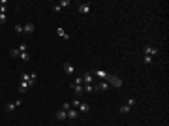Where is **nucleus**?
Instances as JSON below:
<instances>
[{
	"instance_id": "1",
	"label": "nucleus",
	"mask_w": 169,
	"mask_h": 126,
	"mask_svg": "<svg viewBox=\"0 0 169 126\" xmlns=\"http://www.w3.org/2000/svg\"><path fill=\"white\" fill-rule=\"evenodd\" d=\"M92 73L94 77H100V79H102V81H107V77L111 75V73H107V72H103V70H94V72H90Z\"/></svg>"
},
{
	"instance_id": "2",
	"label": "nucleus",
	"mask_w": 169,
	"mask_h": 126,
	"mask_svg": "<svg viewBox=\"0 0 169 126\" xmlns=\"http://www.w3.org/2000/svg\"><path fill=\"white\" fill-rule=\"evenodd\" d=\"M143 53L147 55V57H154V55L158 53V47H154V45H145V49H143Z\"/></svg>"
},
{
	"instance_id": "3",
	"label": "nucleus",
	"mask_w": 169,
	"mask_h": 126,
	"mask_svg": "<svg viewBox=\"0 0 169 126\" xmlns=\"http://www.w3.org/2000/svg\"><path fill=\"white\" fill-rule=\"evenodd\" d=\"M107 81H109V85H113V87H122V79L116 77V75H109Z\"/></svg>"
},
{
	"instance_id": "4",
	"label": "nucleus",
	"mask_w": 169,
	"mask_h": 126,
	"mask_svg": "<svg viewBox=\"0 0 169 126\" xmlns=\"http://www.w3.org/2000/svg\"><path fill=\"white\" fill-rule=\"evenodd\" d=\"M81 77H83V85H92V81H94V75H92L90 72H84Z\"/></svg>"
},
{
	"instance_id": "5",
	"label": "nucleus",
	"mask_w": 169,
	"mask_h": 126,
	"mask_svg": "<svg viewBox=\"0 0 169 126\" xmlns=\"http://www.w3.org/2000/svg\"><path fill=\"white\" fill-rule=\"evenodd\" d=\"M77 9H79V13L86 15V13H90V4H86V2H81V4L77 6Z\"/></svg>"
},
{
	"instance_id": "6",
	"label": "nucleus",
	"mask_w": 169,
	"mask_h": 126,
	"mask_svg": "<svg viewBox=\"0 0 169 126\" xmlns=\"http://www.w3.org/2000/svg\"><path fill=\"white\" fill-rule=\"evenodd\" d=\"M21 104H23L21 100H15V102H9V104L6 105V111H8V113H9V111H13V109H15V107H19Z\"/></svg>"
},
{
	"instance_id": "7",
	"label": "nucleus",
	"mask_w": 169,
	"mask_h": 126,
	"mask_svg": "<svg viewBox=\"0 0 169 126\" xmlns=\"http://www.w3.org/2000/svg\"><path fill=\"white\" fill-rule=\"evenodd\" d=\"M62 68H64V72H66L68 75H73V73H75V68L71 66L70 62H64V64H62Z\"/></svg>"
},
{
	"instance_id": "8",
	"label": "nucleus",
	"mask_w": 169,
	"mask_h": 126,
	"mask_svg": "<svg viewBox=\"0 0 169 126\" xmlns=\"http://www.w3.org/2000/svg\"><path fill=\"white\" fill-rule=\"evenodd\" d=\"M66 113H68V119H70V121H75V119L79 117V111H77V109H73V107L68 109Z\"/></svg>"
},
{
	"instance_id": "9",
	"label": "nucleus",
	"mask_w": 169,
	"mask_h": 126,
	"mask_svg": "<svg viewBox=\"0 0 169 126\" xmlns=\"http://www.w3.org/2000/svg\"><path fill=\"white\" fill-rule=\"evenodd\" d=\"M71 90H73V92H75V94L77 96H81V94H83V92H84V89H83V85H73V83H71Z\"/></svg>"
},
{
	"instance_id": "10",
	"label": "nucleus",
	"mask_w": 169,
	"mask_h": 126,
	"mask_svg": "<svg viewBox=\"0 0 169 126\" xmlns=\"http://www.w3.org/2000/svg\"><path fill=\"white\" fill-rule=\"evenodd\" d=\"M55 117H57V121H66V119H68V113L64 111V109H60V111L55 113Z\"/></svg>"
},
{
	"instance_id": "11",
	"label": "nucleus",
	"mask_w": 169,
	"mask_h": 126,
	"mask_svg": "<svg viewBox=\"0 0 169 126\" xmlns=\"http://www.w3.org/2000/svg\"><path fill=\"white\" fill-rule=\"evenodd\" d=\"M23 30H25V34H32V32L36 30V27L32 25V23H27V25L23 27Z\"/></svg>"
},
{
	"instance_id": "12",
	"label": "nucleus",
	"mask_w": 169,
	"mask_h": 126,
	"mask_svg": "<svg viewBox=\"0 0 169 126\" xmlns=\"http://www.w3.org/2000/svg\"><path fill=\"white\" fill-rule=\"evenodd\" d=\"M107 89H109V83H107V81H98L96 90H107Z\"/></svg>"
},
{
	"instance_id": "13",
	"label": "nucleus",
	"mask_w": 169,
	"mask_h": 126,
	"mask_svg": "<svg viewBox=\"0 0 169 126\" xmlns=\"http://www.w3.org/2000/svg\"><path fill=\"white\" fill-rule=\"evenodd\" d=\"M57 34H58L60 38H62V40H70V36L66 34V30H64V28H60V27L57 28Z\"/></svg>"
},
{
	"instance_id": "14",
	"label": "nucleus",
	"mask_w": 169,
	"mask_h": 126,
	"mask_svg": "<svg viewBox=\"0 0 169 126\" xmlns=\"http://www.w3.org/2000/svg\"><path fill=\"white\" fill-rule=\"evenodd\" d=\"M27 90H28V83H25V81H19V92H21V94H25Z\"/></svg>"
},
{
	"instance_id": "15",
	"label": "nucleus",
	"mask_w": 169,
	"mask_h": 126,
	"mask_svg": "<svg viewBox=\"0 0 169 126\" xmlns=\"http://www.w3.org/2000/svg\"><path fill=\"white\" fill-rule=\"evenodd\" d=\"M88 104H86V102H81V105H79V109H77V111L79 113H88Z\"/></svg>"
},
{
	"instance_id": "16",
	"label": "nucleus",
	"mask_w": 169,
	"mask_h": 126,
	"mask_svg": "<svg viewBox=\"0 0 169 126\" xmlns=\"http://www.w3.org/2000/svg\"><path fill=\"white\" fill-rule=\"evenodd\" d=\"M19 79H21V81H25V83H30V73H27V72H21Z\"/></svg>"
},
{
	"instance_id": "17",
	"label": "nucleus",
	"mask_w": 169,
	"mask_h": 126,
	"mask_svg": "<svg viewBox=\"0 0 169 126\" xmlns=\"http://www.w3.org/2000/svg\"><path fill=\"white\" fill-rule=\"evenodd\" d=\"M118 111H120V113H122V115H128V113H130V111H132V105H128V104H126V105H122V107H120V109H118Z\"/></svg>"
},
{
	"instance_id": "18",
	"label": "nucleus",
	"mask_w": 169,
	"mask_h": 126,
	"mask_svg": "<svg viewBox=\"0 0 169 126\" xmlns=\"http://www.w3.org/2000/svg\"><path fill=\"white\" fill-rule=\"evenodd\" d=\"M19 59H21L23 62H28V60H30V53H28V51H27V53H21V55H19Z\"/></svg>"
},
{
	"instance_id": "19",
	"label": "nucleus",
	"mask_w": 169,
	"mask_h": 126,
	"mask_svg": "<svg viewBox=\"0 0 169 126\" xmlns=\"http://www.w3.org/2000/svg\"><path fill=\"white\" fill-rule=\"evenodd\" d=\"M9 55H11L13 59H19V55H21V51H19L17 47H13V49H9Z\"/></svg>"
},
{
	"instance_id": "20",
	"label": "nucleus",
	"mask_w": 169,
	"mask_h": 126,
	"mask_svg": "<svg viewBox=\"0 0 169 126\" xmlns=\"http://www.w3.org/2000/svg\"><path fill=\"white\" fill-rule=\"evenodd\" d=\"M36 79H38V73L32 72V73H30V83H28V87H34V85H36Z\"/></svg>"
},
{
	"instance_id": "21",
	"label": "nucleus",
	"mask_w": 169,
	"mask_h": 126,
	"mask_svg": "<svg viewBox=\"0 0 169 126\" xmlns=\"http://www.w3.org/2000/svg\"><path fill=\"white\" fill-rule=\"evenodd\" d=\"M71 4V0H60V2H58V8H60V9H62V8H66V6H70Z\"/></svg>"
},
{
	"instance_id": "22",
	"label": "nucleus",
	"mask_w": 169,
	"mask_h": 126,
	"mask_svg": "<svg viewBox=\"0 0 169 126\" xmlns=\"http://www.w3.org/2000/svg\"><path fill=\"white\" fill-rule=\"evenodd\" d=\"M143 62H145V66H150V64L154 62V59H152V57H147V55H145V57H143Z\"/></svg>"
},
{
	"instance_id": "23",
	"label": "nucleus",
	"mask_w": 169,
	"mask_h": 126,
	"mask_svg": "<svg viewBox=\"0 0 169 126\" xmlns=\"http://www.w3.org/2000/svg\"><path fill=\"white\" fill-rule=\"evenodd\" d=\"M13 32H15V34H25V30H23V25H15V27H13Z\"/></svg>"
},
{
	"instance_id": "24",
	"label": "nucleus",
	"mask_w": 169,
	"mask_h": 126,
	"mask_svg": "<svg viewBox=\"0 0 169 126\" xmlns=\"http://www.w3.org/2000/svg\"><path fill=\"white\" fill-rule=\"evenodd\" d=\"M17 49H19V51H21V53H27V51H28V43H25V41H23V43H21V45H19Z\"/></svg>"
},
{
	"instance_id": "25",
	"label": "nucleus",
	"mask_w": 169,
	"mask_h": 126,
	"mask_svg": "<svg viewBox=\"0 0 169 126\" xmlns=\"http://www.w3.org/2000/svg\"><path fill=\"white\" fill-rule=\"evenodd\" d=\"M83 89H84V92H94L96 87H94V85H83Z\"/></svg>"
},
{
	"instance_id": "26",
	"label": "nucleus",
	"mask_w": 169,
	"mask_h": 126,
	"mask_svg": "<svg viewBox=\"0 0 169 126\" xmlns=\"http://www.w3.org/2000/svg\"><path fill=\"white\" fill-rule=\"evenodd\" d=\"M79 105H81V100H73V102H71V107H73V109H79Z\"/></svg>"
},
{
	"instance_id": "27",
	"label": "nucleus",
	"mask_w": 169,
	"mask_h": 126,
	"mask_svg": "<svg viewBox=\"0 0 169 126\" xmlns=\"http://www.w3.org/2000/svg\"><path fill=\"white\" fill-rule=\"evenodd\" d=\"M73 85H83V77H75V81H73Z\"/></svg>"
},
{
	"instance_id": "28",
	"label": "nucleus",
	"mask_w": 169,
	"mask_h": 126,
	"mask_svg": "<svg viewBox=\"0 0 169 126\" xmlns=\"http://www.w3.org/2000/svg\"><path fill=\"white\" fill-rule=\"evenodd\" d=\"M6 21H8V19H6V13H0V25H4Z\"/></svg>"
},
{
	"instance_id": "29",
	"label": "nucleus",
	"mask_w": 169,
	"mask_h": 126,
	"mask_svg": "<svg viewBox=\"0 0 169 126\" xmlns=\"http://www.w3.org/2000/svg\"><path fill=\"white\" fill-rule=\"evenodd\" d=\"M62 109H64V111H68V109H71V104H70V102H66V104L62 105Z\"/></svg>"
},
{
	"instance_id": "30",
	"label": "nucleus",
	"mask_w": 169,
	"mask_h": 126,
	"mask_svg": "<svg viewBox=\"0 0 169 126\" xmlns=\"http://www.w3.org/2000/svg\"><path fill=\"white\" fill-rule=\"evenodd\" d=\"M6 11H8V8H6V6H0V13H6Z\"/></svg>"
}]
</instances>
